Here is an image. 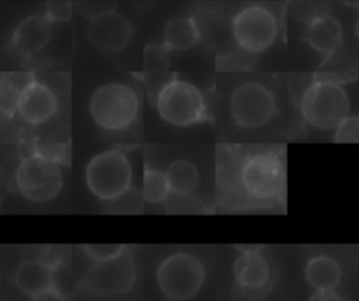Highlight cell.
<instances>
[{"instance_id": "6da1fadb", "label": "cell", "mask_w": 359, "mask_h": 301, "mask_svg": "<svg viewBox=\"0 0 359 301\" xmlns=\"http://www.w3.org/2000/svg\"><path fill=\"white\" fill-rule=\"evenodd\" d=\"M349 97L344 87L332 80H317L300 99V113L314 129H337L349 116Z\"/></svg>"}, {"instance_id": "7a4b0ae2", "label": "cell", "mask_w": 359, "mask_h": 301, "mask_svg": "<svg viewBox=\"0 0 359 301\" xmlns=\"http://www.w3.org/2000/svg\"><path fill=\"white\" fill-rule=\"evenodd\" d=\"M84 178L87 188L97 199L116 200L132 186V164L122 150H104L87 162Z\"/></svg>"}, {"instance_id": "3957f363", "label": "cell", "mask_w": 359, "mask_h": 301, "mask_svg": "<svg viewBox=\"0 0 359 301\" xmlns=\"http://www.w3.org/2000/svg\"><path fill=\"white\" fill-rule=\"evenodd\" d=\"M139 95L125 83L100 85L90 98V115L104 130L119 132L129 127L139 113Z\"/></svg>"}, {"instance_id": "277c9868", "label": "cell", "mask_w": 359, "mask_h": 301, "mask_svg": "<svg viewBox=\"0 0 359 301\" xmlns=\"http://www.w3.org/2000/svg\"><path fill=\"white\" fill-rule=\"evenodd\" d=\"M243 192L255 200H271L285 188V165L280 154L273 150L254 153L244 158L238 169Z\"/></svg>"}, {"instance_id": "5b68a950", "label": "cell", "mask_w": 359, "mask_h": 301, "mask_svg": "<svg viewBox=\"0 0 359 301\" xmlns=\"http://www.w3.org/2000/svg\"><path fill=\"white\" fill-rule=\"evenodd\" d=\"M156 108L163 120L177 127L201 123L208 116L202 92L194 84L178 78L170 80L160 88Z\"/></svg>"}, {"instance_id": "8992f818", "label": "cell", "mask_w": 359, "mask_h": 301, "mask_svg": "<svg viewBox=\"0 0 359 301\" xmlns=\"http://www.w3.org/2000/svg\"><path fill=\"white\" fill-rule=\"evenodd\" d=\"M156 280L160 291L172 301L195 297L205 281V266L188 252H174L157 266Z\"/></svg>"}, {"instance_id": "52a82bcc", "label": "cell", "mask_w": 359, "mask_h": 301, "mask_svg": "<svg viewBox=\"0 0 359 301\" xmlns=\"http://www.w3.org/2000/svg\"><path fill=\"white\" fill-rule=\"evenodd\" d=\"M14 182L24 199L34 203H46L62 190L63 176L59 162L32 153L21 160Z\"/></svg>"}, {"instance_id": "ba28073f", "label": "cell", "mask_w": 359, "mask_h": 301, "mask_svg": "<svg viewBox=\"0 0 359 301\" xmlns=\"http://www.w3.org/2000/svg\"><path fill=\"white\" fill-rule=\"evenodd\" d=\"M231 34L241 49L250 53H259L275 42L278 21L268 8L248 6L233 17Z\"/></svg>"}, {"instance_id": "9c48e42d", "label": "cell", "mask_w": 359, "mask_h": 301, "mask_svg": "<svg viewBox=\"0 0 359 301\" xmlns=\"http://www.w3.org/2000/svg\"><path fill=\"white\" fill-rule=\"evenodd\" d=\"M276 111L275 97L265 85L250 81L240 84L230 97V113L240 127H259L268 123Z\"/></svg>"}, {"instance_id": "30bf717a", "label": "cell", "mask_w": 359, "mask_h": 301, "mask_svg": "<svg viewBox=\"0 0 359 301\" xmlns=\"http://www.w3.org/2000/svg\"><path fill=\"white\" fill-rule=\"evenodd\" d=\"M135 279V263L125 251L114 259L94 262L84 273L81 284L94 294H122L133 287Z\"/></svg>"}, {"instance_id": "8fae6325", "label": "cell", "mask_w": 359, "mask_h": 301, "mask_svg": "<svg viewBox=\"0 0 359 301\" xmlns=\"http://www.w3.org/2000/svg\"><path fill=\"white\" fill-rule=\"evenodd\" d=\"M133 27L119 11L109 10L90 20L87 39L100 53L115 55L122 52L130 42Z\"/></svg>"}, {"instance_id": "7c38bea8", "label": "cell", "mask_w": 359, "mask_h": 301, "mask_svg": "<svg viewBox=\"0 0 359 301\" xmlns=\"http://www.w3.org/2000/svg\"><path fill=\"white\" fill-rule=\"evenodd\" d=\"M56 109L57 98L53 90L35 78L24 87L15 105V112L31 126L46 123L55 115Z\"/></svg>"}, {"instance_id": "4fadbf2b", "label": "cell", "mask_w": 359, "mask_h": 301, "mask_svg": "<svg viewBox=\"0 0 359 301\" xmlns=\"http://www.w3.org/2000/svg\"><path fill=\"white\" fill-rule=\"evenodd\" d=\"M52 22L43 14L25 17L14 29L11 43L24 57H31L42 52L52 36Z\"/></svg>"}, {"instance_id": "5bb4252c", "label": "cell", "mask_w": 359, "mask_h": 301, "mask_svg": "<svg viewBox=\"0 0 359 301\" xmlns=\"http://www.w3.org/2000/svg\"><path fill=\"white\" fill-rule=\"evenodd\" d=\"M233 263V274L237 284L245 290L262 288L271 276V267L259 249L240 251Z\"/></svg>"}, {"instance_id": "9a60e30c", "label": "cell", "mask_w": 359, "mask_h": 301, "mask_svg": "<svg viewBox=\"0 0 359 301\" xmlns=\"http://www.w3.org/2000/svg\"><path fill=\"white\" fill-rule=\"evenodd\" d=\"M342 36L341 22L330 14H321L311 20L306 38L316 52L330 56L342 45Z\"/></svg>"}, {"instance_id": "2e32d148", "label": "cell", "mask_w": 359, "mask_h": 301, "mask_svg": "<svg viewBox=\"0 0 359 301\" xmlns=\"http://www.w3.org/2000/svg\"><path fill=\"white\" fill-rule=\"evenodd\" d=\"M14 283L21 293L32 297L55 284L53 267L39 259H25L14 272Z\"/></svg>"}, {"instance_id": "e0dca14e", "label": "cell", "mask_w": 359, "mask_h": 301, "mask_svg": "<svg viewBox=\"0 0 359 301\" xmlns=\"http://www.w3.org/2000/svg\"><path fill=\"white\" fill-rule=\"evenodd\" d=\"M342 277L339 263L327 256L317 255L307 260L304 267V279L314 290H334Z\"/></svg>"}, {"instance_id": "ac0fdd59", "label": "cell", "mask_w": 359, "mask_h": 301, "mask_svg": "<svg viewBox=\"0 0 359 301\" xmlns=\"http://www.w3.org/2000/svg\"><path fill=\"white\" fill-rule=\"evenodd\" d=\"M199 28L192 17L171 18L163 32V45L168 50H188L199 41Z\"/></svg>"}, {"instance_id": "d6986e66", "label": "cell", "mask_w": 359, "mask_h": 301, "mask_svg": "<svg viewBox=\"0 0 359 301\" xmlns=\"http://www.w3.org/2000/svg\"><path fill=\"white\" fill-rule=\"evenodd\" d=\"M165 178L171 193L178 196L191 195L199 181V172L194 162L188 160H175L165 169Z\"/></svg>"}, {"instance_id": "ffe728a7", "label": "cell", "mask_w": 359, "mask_h": 301, "mask_svg": "<svg viewBox=\"0 0 359 301\" xmlns=\"http://www.w3.org/2000/svg\"><path fill=\"white\" fill-rule=\"evenodd\" d=\"M170 193L171 190L165 174L158 169L146 167L142 182L143 199L149 203H160L164 202Z\"/></svg>"}, {"instance_id": "44dd1931", "label": "cell", "mask_w": 359, "mask_h": 301, "mask_svg": "<svg viewBox=\"0 0 359 301\" xmlns=\"http://www.w3.org/2000/svg\"><path fill=\"white\" fill-rule=\"evenodd\" d=\"M31 74H3L1 77V97L3 108L7 112L15 111L17 99L24 87L32 80Z\"/></svg>"}, {"instance_id": "7402d4cb", "label": "cell", "mask_w": 359, "mask_h": 301, "mask_svg": "<svg viewBox=\"0 0 359 301\" xmlns=\"http://www.w3.org/2000/svg\"><path fill=\"white\" fill-rule=\"evenodd\" d=\"M81 248L94 262L109 260L128 251V246L123 244H84Z\"/></svg>"}, {"instance_id": "603a6c76", "label": "cell", "mask_w": 359, "mask_h": 301, "mask_svg": "<svg viewBox=\"0 0 359 301\" xmlns=\"http://www.w3.org/2000/svg\"><path fill=\"white\" fill-rule=\"evenodd\" d=\"M73 13V3L69 0H52L45 6V17L50 22L69 21Z\"/></svg>"}, {"instance_id": "cb8c5ba5", "label": "cell", "mask_w": 359, "mask_h": 301, "mask_svg": "<svg viewBox=\"0 0 359 301\" xmlns=\"http://www.w3.org/2000/svg\"><path fill=\"white\" fill-rule=\"evenodd\" d=\"M335 141L338 143L359 141V118L358 116H348L335 129Z\"/></svg>"}, {"instance_id": "d4e9b609", "label": "cell", "mask_w": 359, "mask_h": 301, "mask_svg": "<svg viewBox=\"0 0 359 301\" xmlns=\"http://www.w3.org/2000/svg\"><path fill=\"white\" fill-rule=\"evenodd\" d=\"M76 10L81 15H86L91 20L105 11L114 10V6L105 1H80V3H76Z\"/></svg>"}, {"instance_id": "484cf974", "label": "cell", "mask_w": 359, "mask_h": 301, "mask_svg": "<svg viewBox=\"0 0 359 301\" xmlns=\"http://www.w3.org/2000/svg\"><path fill=\"white\" fill-rule=\"evenodd\" d=\"M31 301H66V298L62 294V291L53 284V286L36 293L35 295H32Z\"/></svg>"}, {"instance_id": "4316f807", "label": "cell", "mask_w": 359, "mask_h": 301, "mask_svg": "<svg viewBox=\"0 0 359 301\" xmlns=\"http://www.w3.org/2000/svg\"><path fill=\"white\" fill-rule=\"evenodd\" d=\"M309 301H342V298L335 290H316Z\"/></svg>"}, {"instance_id": "83f0119b", "label": "cell", "mask_w": 359, "mask_h": 301, "mask_svg": "<svg viewBox=\"0 0 359 301\" xmlns=\"http://www.w3.org/2000/svg\"><path fill=\"white\" fill-rule=\"evenodd\" d=\"M355 34H356V38L359 39V15H358V20H356V24H355Z\"/></svg>"}]
</instances>
